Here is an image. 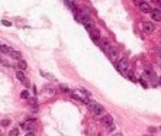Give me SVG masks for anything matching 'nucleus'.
<instances>
[{
  "mask_svg": "<svg viewBox=\"0 0 161 136\" xmlns=\"http://www.w3.org/2000/svg\"><path fill=\"white\" fill-rule=\"evenodd\" d=\"M89 107H90V110L93 111L94 116H103V115H105V107H103L102 104H97V103L90 102L89 103Z\"/></svg>",
  "mask_w": 161,
  "mask_h": 136,
  "instance_id": "nucleus-1",
  "label": "nucleus"
},
{
  "mask_svg": "<svg viewBox=\"0 0 161 136\" xmlns=\"http://www.w3.org/2000/svg\"><path fill=\"white\" fill-rule=\"evenodd\" d=\"M107 57H109V60L112 61V62H116V61L119 60V55H121V51L118 49V47H110L109 49H107Z\"/></svg>",
  "mask_w": 161,
  "mask_h": 136,
  "instance_id": "nucleus-2",
  "label": "nucleus"
},
{
  "mask_svg": "<svg viewBox=\"0 0 161 136\" xmlns=\"http://www.w3.org/2000/svg\"><path fill=\"white\" fill-rule=\"evenodd\" d=\"M116 68H118V71L121 74H125L128 75V72H129V62L126 60H119L118 64H116Z\"/></svg>",
  "mask_w": 161,
  "mask_h": 136,
  "instance_id": "nucleus-3",
  "label": "nucleus"
},
{
  "mask_svg": "<svg viewBox=\"0 0 161 136\" xmlns=\"http://www.w3.org/2000/svg\"><path fill=\"white\" fill-rule=\"evenodd\" d=\"M23 126V129H25L26 132H35V129H36V125H35V120L31 117V119H28L25 122V123L22 125Z\"/></svg>",
  "mask_w": 161,
  "mask_h": 136,
  "instance_id": "nucleus-4",
  "label": "nucleus"
},
{
  "mask_svg": "<svg viewBox=\"0 0 161 136\" xmlns=\"http://www.w3.org/2000/svg\"><path fill=\"white\" fill-rule=\"evenodd\" d=\"M142 29H144V32L147 35H149L155 30V25H153V22H144L142 23Z\"/></svg>",
  "mask_w": 161,
  "mask_h": 136,
  "instance_id": "nucleus-5",
  "label": "nucleus"
},
{
  "mask_svg": "<svg viewBox=\"0 0 161 136\" xmlns=\"http://www.w3.org/2000/svg\"><path fill=\"white\" fill-rule=\"evenodd\" d=\"M138 7H140V10L142 13H151V10H153V7H151V4L148 2H141L138 4Z\"/></svg>",
  "mask_w": 161,
  "mask_h": 136,
  "instance_id": "nucleus-6",
  "label": "nucleus"
},
{
  "mask_svg": "<svg viewBox=\"0 0 161 136\" xmlns=\"http://www.w3.org/2000/svg\"><path fill=\"white\" fill-rule=\"evenodd\" d=\"M97 45H99V48H102V49H103V51H105V52H107V49H109V48H110V45H109V41H107L106 38H100V39H99Z\"/></svg>",
  "mask_w": 161,
  "mask_h": 136,
  "instance_id": "nucleus-7",
  "label": "nucleus"
},
{
  "mask_svg": "<svg viewBox=\"0 0 161 136\" xmlns=\"http://www.w3.org/2000/svg\"><path fill=\"white\" fill-rule=\"evenodd\" d=\"M149 15H151V17H153V20L161 22V9H153Z\"/></svg>",
  "mask_w": 161,
  "mask_h": 136,
  "instance_id": "nucleus-8",
  "label": "nucleus"
},
{
  "mask_svg": "<svg viewBox=\"0 0 161 136\" xmlns=\"http://www.w3.org/2000/svg\"><path fill=\"white\" fill-rule=\"evenodd\" d=\"M9 55H10V58H12V60H15V61H17V62H19V61H22V54L19 51H10L9 52Z\"/></svg>",
  "mask_w": 161,
  "mask_h": 136,
  "instance_id": "nucleus-9",
  "label": "nucleus"
},
{
  "mask_svg": "<svg viewBox=\"0 0 161 136\" xmlns=\"http://www.w3.org/2000/svg\"><path fill=\"white\" fill-rule=\"evenodd\" d=\"M90 36L93 39L94 42H99V39H100V32H99L97 28H94L93 30H90Z\"/></svg>",
  "mask_w": 161,
  "mask_h": 136,
  "instance_id": "nucleus-10",
  "label": "nucleus"
},
{
  "mask_svg": "<svg viewBox=\"0 0 161 136\" xmlns=\"http://www.w3.org/2000/svg\"><path fill=\"white\" fill-rule=\"evenodd\" d=\"M102 123L105 125V126H110V125H113V117H112V116L110 115H107V116H105V117H103L102 119Z\"/></svg>",
  "mask_w": 161,
  "mask_h": 136,
  "instance_id": "nucleus-11",
  "label": "nucleus"
},
{
  "mask_svg": "<svg viewBox=\"0 0 161 136\" xmlns=\"http://www.w3.org/2000/svg\"><path fill=\"white\" fill-rule=\"evenodd\" d=\"M16 78L19 81H22V83H23V84H28V80H26V77H25V74H23V72L22 71H16Z\"/></svg>",
  "mask_w": 161,
  "mask_h": 136,
  "instance_id": "nucleus-12",
  "label": "nucleus"
},
{
  "mask_svg": "<svg viewBox=\"0 0 161 136\" xmlns=\"http://www.w3.org/2000/svg\"><path fill=\"white\" fill-rule=\"evenodd\" d=\"M26 68H28V64H26V61L22 60V61H19V62H17V71H22V72H23V71L26 70Z\"/></svg>",
  "mask_w": 161,
  "mask_h": 136,
  "instance_id": "nucleus-13",
  "label": "nucleus"
},
{
  "mask_svg": "<svg viewBox=\"0 0 161 136\" xmlns=\"http://www.w3.org/2000/svg\"><path fill=\"white\" fill-rule=\"evenodd\" d=\"M12 51V48L10 47H7V45H0V54H9V52Z\"/></svg>",
  "mask_w": 161,
  "mask_h": 136,
  "instance_id": "nucleus-14",
  "label": "nucleus"
},
{
  "mask_svg": "<svg viewBox=\"0 0 161 136\" xmlns=\"http://www.w3.org/2000/svg\"><path fill=\"white\" fill-rule=\"evenodd\" d=\"M17 135H19V129L17 128H13L9 130V136H17Z\"/></svg>",
  "mask_w": 161,
  "mask_h": 136,
  "instance_id": "nucleus-15",
  "label": "nucleus"
},
{
  "mask_svg": "<svg viewBox=\"0 0 161 136\" xmlns=\"http://www.w3.org/2000/svg\"><path fill=\"white\" fill-rule=\"evenodd\" d=\"M41 75L45 77V78H50V80H52V81H55V77H54V75H51V74H47L45 71H41Z\"/></svg>",
  "mask_w": 161,
  "mask_h": 136,
  "instance_id": "nucleus-16",
  "label": "nucleus"
},
{
  "mask_svg": "<svg viewBox=\"0 0 161 136\" xmlns=\"http://www.w3.org/2000/svg\"><path fill=\"white\" fill-rule=\"evenodd\" d=\"M21 97H22V98H26V100H28V98H29V91H28V90H23V91L21 93Z\"/></svg>",
  "mask_w": 161,
  "mask_h": 136,
  "instance_id": "nucleus-17",
  "label": "nucleus"
},
{
  "mask_svg": "<svg viewBox=\"0 0 161 136\" xmlns=\"http://www.w3.org/2000/svg\"><path fill=\"white\" fill-rule=\"evenodd\" d=\"M28 100H29V103H31V104H32V106H34V107H38V102H36V98H34V97H29V98H28Z\"/></svg>",
  "mask_w": 161,
  "mask_h": 136,
  "instance_id": "nucleus-18",
  "label": "nucleus"
},
{
  "mask_svg": "<svg viewBox=\"0 0 161 136\" xmlns=\"http://www.w3.org/2000/svg\"><path fill=\"white\" fill-rule=\"evenodd\" d=\"M0 125H2V128H6V126H9V125H10V120L4 119V120H2V122H0Z\"/></svg>",
  "mask_w": 161,
  "mask_h": 136,
  "instance_id": "nucleus-19",
  "label": "nucleus"
},
{
  "mask_svg": "<svg viewBox=\"0 0 161 136\" xmlns=\"http://www.w3.org/2000/svg\"><path fill=\"white\" fill-rule=\"evenodd\" d=\"M45 93H50V96H54V94H55V90L51 88V87H45Z\"/></svg>",
  "mask_w": 161,
  "mask_h": 136,
  "instance_id": "nucleus-20",
  "label": "nucleus"
},
{
  "mask_svg": "<svg viewBox=\"0 0 161 136\" xmlns=\"http://www.w3.org/2000/svg\"><path fill=\"white\" fill-rule=\"evenodd\" d=\"M115 129H116V126H115V123H113V125H110V126H107V128H106V130H107V132H109V133H112V132H113V130H115Z\"/></svg>",
  "mask_w": 161,
  "mask_h": 136,
  "instance_id": "nucleus-21",
  "label": "nucleus"
},
{
  "mask_svg": "<svg viewBox=\"0 0 161 136\" xmlns=\"http://www.w3.org/2000/svg\"><path fill=\"white\" fill-rule=\"evenodd\" d=\"M65 4H67L68 7H71V9H76V4L73 3V2H70V0H67V2H65Z\"/></svg>",
  "mask_w": 161,
  "mask_h": 136,
  "instance_id": "nucleus-22",
  "label": "nucleus"
},
{
  "mask_svg": "<svg viewBox=\"0 0 161 136\" xmlns=\"http://www.w3.org/2000/svg\"><path fill=\"white\" fill-rule=\"evenodd\" d=\"M61 90H63L64 93H67V94H70V96H71V91H70V90H68L67 87H61Z\"/></svg>",
  "mask_w": 161,
  "mask_h": 136,
  "instance_id": "nucleus-23",
  "label": "nucleus"
},
{
  "mask_svg": "<svg viewBox=\"0 0 161 136\" xmlns=\"http://www.w3.org/2000/svg\"><path fill=\"white\" fill-rule=\"evenodd\" d=\"M145 75H148V77H154V72H151L149 70H145Z\"/></svg>",
  "mask_w": 161,
  "mask_h": 136,
  "instance_id": "nucleus-24",
  "label": "nucleus"
},
{
  "mask_svg": "<svg viewBox=\"0 0 161 136\" xmlns=\"http://www.w3.org/2000/svg\"><path fill=\"white\" fill-rule=\"evenodd\" d=\"M2 23H3L4 26H10V22H7V20H3V22H2Z\"/></svg>",
  "mask_w": 161,
  "mask_h": 136,
  "instance_id": "nucleus-25",
  "label": "nucleus"
},
{
  "mask_svg": "<svg viewBox=\"0 0 161 136\" xmlns=\"http://www.w3.org/2000/svg\"><path fill=\"white\" fill-rule=\"evenodd\" d=\"M25 136H35V132H28Z\"/></svg>",
  "mask_w": 161,
  "mask_h": 136,
  "instance_id": "nucleus-26",
  "label": "nucleus"
},
{
  "mask_svg": "<svg viewBox=\"0 0 161 136\" xmlns=\"http://www.w3.org/2000/svg\"><path fill=\"white\" fill-rule=\"evenodd\" d=\"M112 136H123L122 133H115V135H112Z\"/></svg>",
  "mask_w": 161,
  "mask_h": 136,
  "instance_id": "nucleus-27",
  "label": "nucleus"
},
{
  "mask_svg": "<svg viewBox=\"0 0 161 136\" xmlns=\"http://www.w3.org/2000/svg\"><path fill=\"white\" fill-rule=\"evenodd\" d=\"M0 64H4V61L2 60V57H0Z\"/></svg>",
  "mask_w": 161,
  "mask_h": 136,
  "instance_id": "nucleus-28",
  "label": "nucleus"
},
{
  "mask_svg": "<svg viewBox=\"0 0 161 136\" xmlns=\"http://www.w3.org/2000/svg\"><path fill=\"white\" fill-rule=\"evenodd\" d=\"M0 136H3V132H2V130H0Z\"/></svg>",
  "mask_w": 161,
  "mask_h": 136,
  "instance_id": "nucleus-29",
  "label": "nucleus"
},
{
  "mask_svg": "<svg viewBox=\"0 0 161 136\" xmlns=\"http://www.w3.org/2000/svg\"><path fill=\"white\" fill-rule=\"evenodd\" d=\"M97 136H102V135H100V133H99V135H97Z\"/></svg>",
  "mask_w": 161,
  "mask_h": 136,
  "instance_id": "nucleus-30",
  "label": "nucleus"
},
{
  "mask_svg": "<svg viewBox=\"0 0 161 136\" xmlns=\"http://www.w3.org/2000/svg\"><path fill=\"white\" fill-rule=\"evenodd\" d=\"M160 6H161V2H160Z\"/></svg>",
  "mask_w": 161,
  "mask_h": 136,
  "instance_id": "nucleus-31",
  "label": "nucleus"
},
{
  "mask_svg": "<svg viewBox=\"0 0 161 136\" xmlns=\"http://www.w3.org/2000/svg\"><path fill=\"white\" fill-rule=\"evenodd\" d=\"M160 81H161V78H160Z\"/></svg>",
  "mask_w": 161,
  "mask_h": 136,
  "instance_id": "nucleus-32",
  "label": "nucleus"
}]
</instances>
